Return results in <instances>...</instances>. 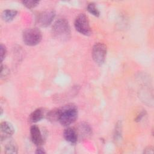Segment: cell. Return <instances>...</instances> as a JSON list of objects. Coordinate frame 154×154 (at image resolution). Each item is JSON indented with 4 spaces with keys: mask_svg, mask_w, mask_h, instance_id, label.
Segmentation results:
<instances>
[{
    "mask_svg": "<svg viewBox=\"0 0 154 154\" xmlns=\"http://www.w3.org/2000/svg\"><path fill=\"white\" fill-rule=\"evenodd\" d=\"M17 150H18V147H17V144L14 140L10 139V138L9 140L7 141V143L5 145V147H4L5 153L8 154H10V153L15 154L17 153Z\"/></svg>",
    "mask_w": 154,
    "mask_h": 154,
    "instance_id": "4fadbf2b",
    "label": "cell"
},
{
    "mask_svg": "<svg viewBox=\"0 0 154 154\" xmlns=\"http://www.w3.org/2000/svg\"><path fill=\"white\" fill-rule=\"evenodd\" d=\"M55 16V12L54 10H46L40 13L37 17V23L41 27L49 26L53 21Z\"/></svg>",
    "mask_w": 154,
    "mask_h": 154,
    "instance_id": "8992f818",
    "label": "cell"
},
{
    "mask_svg": "<svg viewBox=\"0 0 154 154\" xmlns=\"http://www.w3.org/2000/svg\"><path fill=\"white\" fill-rule=\"evenodd\" d=\"M114 138L116 141H120L122 140V124L120 122H119L116 125Z\"/></svg>",
    "mask_w": 154,
    "mask_h": 154,
    "instance_id": "9a60e30c",
    "label": "cell"
},
{
    "mask_svg": "<svg viewBox=\"0 0 154 154\" xmlns=\"http://www.w3.org/2000/svg\"><path fill=\"white\" fill-rule=\"evenodd\" d=\"M107 48L104 43L99 42L94 45L92 48V58L98 66H102L105 60Z\"/></svg>",
    "mask_w": 154,
    "mask_h": 154,
    "instance_id": "277c9868",
    "label": "cell"
},
{
    "mask_svg": "<svg viewBox=\"0 0 154 154\" xmlns=\"http://www.w3.org/2000/svg\"><path fill=\"white\" fill-rule=\"evenodd\" d=\"M10 74V70L8 67L5 65L1 64V79H2L4 78H7Z\"/></svg>",
    "mask_w": 154,
    "mask_h": 154,
    "instance_id": "ac0fdd59",
    "label": "cell"
},
{
    "mask_svg": "<svg viewBox=\"0 0 154 154\" xmlns=\"http://www.w3.org/2000/svg\"><path fill=\"white\" fill-rule=\"evenodd\" d=\"M35 153H37V154L46 153V151L44 150V149H43L42 147L38 146V147H37L36 150H35Z\"/></svg>",
    "mask_w": 154,
    "mask_h": 154,
    "instance_id": "ffe728a7",
    "label": "cell"
},
{
    "mask_svg": "<svg viewBox=\"0 0 154 154\" xmlns=\"http://www.w3.org/2000/svg\"><path fill=\"white\" fill-rule=\"evenodd\" d=\"M64 137L67 142L72 144H75L78 139V135L76 130L70 127H69L64 130Z\"/></svg>",
    "mask_w": 154,
    "mask_h": 154,
    "instance_id": "9c48e42d",
    "label": "cell"
},
{
    "mask_svg": "<svg viewBox=\"0 0 154 154\" xmlns=\"http://www.w3.org/2000/svg\"><path fill=\"white\" fill-rule=\"evenodd\" d=\"M87 9L88 11V12L90 13L91 14H92L93 16H94L96 17L99 16L100 11H99L98 8L96 6L95 3L90 2L89 4H88L87 7Z\"/></svg>",
    "mask_w": 154,
    "mask_h": 154,
    "instance_id": "2e32d148",
    "label": "cell"
},
{
    "mask_svg": "<svg viewBox=\"0 0 154 154\" xmlns=\"http://www.w3.org/2000/svg\"><path fill=\"white\" fill-rule=\"evenodd\" d=\"M23 41L28 46H35L38 45L42 39L41 31L37 28H29L23 32Z\"/></svg>",
    "mask_w": 154,
    "mask_h": 154,
    "instance_id": "3957f363",
    "label": "cell"
},
{
    "mask_svg": "<svg viewBox=\"0 0 154 154\" xmlns=\"http://www.w3.org/2000/svg\"><path fill=\"white\" fill-rule=\"evenodd\" d=\"M144 116V112H141V114H140V115H139V116H138L137 118L136 119V121H140V120L142 119V117H143Z\"/></svg>",
    "mask_w": 154,
    "mask_h": 154,
    "instance_id": "7402d4cb",
    "label": "cell"
},
{
    "mask_svg": "<svg viewBox=\"0 0 154 154\" xmlns=\"http://www.w3.org/2000/svg\"><path fill=\"white\" fill-rule=\"evenodd\" d=\"M60 116V108H54L49 111L46 114V119L51 122L54 123L59 121Z\"/></svg>",
    "mask_w": 154,
    "mask_h": 154,
    "instance_id": "5bb4252c",
    "label": "cell"
},
{
    "mask_svg": "<svg viewBox=\"0 0 154 154\" xmlns=\"http://www.w3.org/2000/svg\"><path fill=\"white\" fill-rule=\"evenodd\" d=\"M76 30L85 35H89L91 33L88 19L84 13H81L76 17L74 22Z\"/></svg>",
    "mask_w": 154,
    "mask_h": 154,
    "instance_id": "5b68a950",
    "label": "cell"
},
{
    "mask_svg": "<svg viewBox=\"0 0 154 154\" xmlns=\"http://www.w3.org/2000/svg\"><path fill=\"white\" fill-rule=\"evenodd\" d=\"M17 11L13 9H6L2 13V19L7 22H11L17 16Z\"/></svg>",
    "mask_w": 154,
    "mask_h": 154,
    "instance_id": "7c38bea8",
    "label": "cell"
},
{
    "mask_svg": "<svg viewBox=\"0 0 154 154\" xmlns=\"http://www.w3.org/2000/svg\"><path fill=\"white\" fill-rule=\"evenodd\" d=\"M78 108L75 104H66L60 108L58 122L63 126H69L76 121L78 118Z\"/></svg>",
    "mask_w": 154,
    "mask_h": 154,
    "instance_id": "6da1fadb",
    "label": "cell"
},
{
    "mask_svg": "<svg viewBox=\"0 0 154 154\" xmlns=\"http://www.w3.org/2000/svg\"><path fill=\"white\" fill-rule=\"evenodd\" d=\"M45 110L42 108H39L35 109L29 117L28 121L30 123H36L40 121L45 116Z\"/></svg>",
    "mask_w": 154,
    "mask_h": 154,
    "instance_id": "8fae6325",
    "label": "cell"
},
{
    "mask_svg": "<svg viewBox=\"0 0 154 154\" xmlns=\"http://www.w3.org/2000/svg\"><path fill=\"white\" fill-rule=\"evenodd\" d=\"M31 138L32 142L36 146H40L44 142V138L42 134L40 128L37 125H32L30 128Z\"/></svg>",
    "mask_w": 154,
    "mask_h": 154,
    "instance_id": "ba28073f",
    "label": "cell"
},
{
    "mask_svg": "<svg viewBox=\"0 0 154 154\" xmlns=\"http://www.w3.org/2000/svg\"><path fill=\"white\" fill-rule=\"evenodd\" d=\"M0 51H1V63H2L3 60L5 58L7 55V49L5 45H4L2 43L0 45Z\"/></svg>",
    "mask_w": 154,
    "mask_h": 154,
    "instance_id": "d6986e66",
    "label": "cell"
},
{
    "mask_svg": "<svg viewBox=\"0 0 154 154\" xmlns=\"http://www.w3.org/2000/svg\"><path fill=\"white\" fill-rule=\"evenodd\" d=\"M78 133V137L86 138L91 135L92 134V130L90 126L85 123H81L79 125L77 129H76Z\"/></svg>",
    "mask_w": 154,
    "mask_h": 154,
    "instance_id": "30bf717a",
    "label": "cell"
},
{
    "mask_svg": "<svg viewBox=\"0 0 154 154\" xmlns=\"http://www.w3.org/2000/svg\"><path fill=\"white\" fill-rule=\"evenodd\" d=\"M14 133V128L8 122H2L0 125V139L1 141L9 139Z\"/></svg>",
    "mask_w": 154,
    "mask_h": 154,
    "instance_id": "52a82bcc",
    "label": "cell"
},
{
    "mask_svg": "<svg viewBox=\"0 0 154 154\" xmlns=\"http://www.w3.org/2000/svg\"><path fill=\"white\" fill-rule=\"evenodd\" d=\"M22 4L29 9H32L35 7L38 4V1H22Z\"/></svg>",
    "mask_w": 154,
    "mask_h": 154,
    "instance_id": "e0dca14e",
    "label": "cell"
},
{
    "mask_svg": "<svg viewBox=\"0 0 154 154\" xmlns=\"http://www.w3.org/2000/svg\"><path fill=\"white\" fill-rule=\"evenodd\" d=\"M70 28L68 21L64 18L57 19L52 25V34L55 38L66 41L70 37Z\"/></svg>",
    "mask_w": 154,
    "mask_h": 154,
    "instance_id": "7a4b0ae2",
    "label": "cell"
},
{
    "mask_svg": "<svg viewBox=\"0 0 154 154\" xmlns=\"http://www.w3.org/2000/svg\"><path fill=\"white\" fill-rule=\"evenodd\" d=\"M144 153H153V148L151 146L147 147L145 149V150L144 151Z\"/></svg>",
    "mask_w": 154,
    "mask_h": 154,
    "instance_id": "44dd1931",
    "label": "cell"
}]
</instances>
